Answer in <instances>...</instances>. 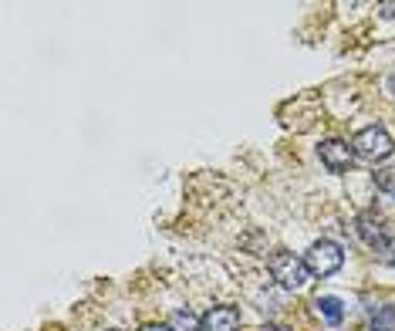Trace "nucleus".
I'll return each mask as SVG.
<instances>
[{"label": "nucleus", "instance_id": "obj_1", "mask_svg": "<svg viewBox=\"0 0 395 331\" xmlns=\"http://www.w3.org/2000/svg\"><path fill=\"white\" fill-rule=\"evenodd\" d=\"M270 274H274V281L281 284V288H287V291H301V288H307V281H311V271H307V264H304L301 257H294V253H274L270 257Z\"/></svg>", "mask_w": 395, "mask_h": 331}, {"label": "nucleus", "instance_id": "obj_2", "mask_svg": "<svg viewBox=\"0 0 395 331\" xmlns=\"http://www.w3.org/2000/svg\"><path fill=\"white\" fill-rule=\"evenodd\" d=\"M352 153L365 162H382L385 156H392V136L382 125H368L352 139Z\"/></svg>", "mask_w": 395, "mask_h": 331}, {"label": "nucleus", "instance_id": "obj_3", "mask_svg": "<svg viewBox=\"0 0 395 331\" xmlns=\"http://www.w3.org/2000/svg\"><path fill=\"white\" fill-rule=\"evenodd\" d=\"M304 264H307L311 277H328V274H335L345 264V251L335 240H318V244H311V251L304 253Z\"/></svg>", "mask_w": 395, "mask_h": 331}, {"label": "nucleus", "instance_id": "obj_4", "mask_svg": "<svg viewBox=\"0 0 395 331\" xmlns=\"http://www.w3.org/2000/svg\"><path fill=\"white\" fill-rule=\"evenodd\" d=\"M318 156L331 173H345V169L352 166V156H355V153H352L348 142H341V139H328V142H321L318 146Z\"/></svg>", "mask_w": 395, "mask_h": 331}, {"label": "nucleus", "instance_id": "obj_5", "mask_svg": "<svg viewBox=\"0 0 395 331\" xmlns=\"http://www.w3.org/2000/svg\"><path fill=\"white\" fill-rule=\"evenodd\" d=\"M237 328H240V311L230 308V304L209 308L207 318H203V331H237Z\"/></svg>", "mask_w": 395, "mask_h": 331}, {"label": "nucleus", "instance_id": "obj_6", "mask_svg": "<svg viewBox=\"0 0 395 331\" xmlns=\"http://www.w3.org/2000/svg\"><path fill=\"white\" fill-rule=\"evenodd\" d=\"M314 308L321 311V318H324L328 325H341V321H345V304H341L335 294H324V297H318V301H314Z\"/></svg>", "mask_w": 395, "mask_h": 331}, {"label": "nucleus", "instance_id": "obj_7", "mask_svg": "<svg viewBox=\"0 0 395 331\" xmlns=\"http://www.w3.org/2000/svg\"><path fill=\"white\" fill-rule=\"evenodd\" d=\"M372 325L375 331H392L395 328V304H382V308H372Z\"/></svg>", "mask_w": 395, "mask_h": 331}, {"label": "nucleus", "instance_id": "obj_8", "mask_svg": "<svg viewBox=\"0 0 395 331\" xmlns=\"http://www.w3.org/2000/svg\"><path fill=\"white\" fill-rule=\"evenodd\" d=\"M358 237H361L365 244H372V247L382 244V230H378V223L372 216H361V220H358Z\"/></svg>", "mask_w": 395, "mask_h": 331}, {"label": "nucleus", "instance_id": "obj_9", "mask_svg": "<svg viewBox=\"0 0 395 331\" xmlns=\"http://www.w3.org/2000/svg\"><path fill=\"white\" fill-rule=\"evenodd\" d=\"M169 325H172L176 331H200V328H203V321H200L196 314L189 311V308H186V311H176V314H172Z\"/></svg>", "mask_w": 395, "mask_h": 331}, {"label": "nucleus", "instance_id": "obj_10", "mask_svg": "<svg viewBox=\"0 0 395 331\" xmlns=\"http://www.w3.org/2000/svg\"><path fill=\"white\" fill-rule=\"evenodd\" d=\"M382 264H395V237H382V244L375 247Z\"/></svg>", "mask_w": 395, "mask_h": 331}, {"label": "nucleus", "instance_id": "obj_11", "mask_svg": "<svg viewBox=\"0 0 395 331\" xmlns=\"http://www.w3.org/2000/svg\"><path fill=\"white\" fill-rule=\"evenodd\" d=\"M378 186H382V190L395 186V176H392V173H382V176H378Z\"/></svg>", "mask_w": 395, "mask_h": 331}, {"label": "nucleus", "instance_id": "obj_12", "mask_svg": "<svg viewBox=\"0 0 395 331\" xmlns=\"http://www.w3.org/2000/svg\"><path fill=\"white\" fill-rule=\"evenodd\" d=\"M142 331H176V328H172V325H146Z\"/></svg>", "mask_w": 395, "mask_h": 331}, {"label": "nucleus", "instance_id": "obj_13", "mask_svg": "<svg viewBox=\"0 0 395 331\" xmlns=\"http://www.w3.org/2000/svg\"><path fill=\"white\" fill-rule=\"evenodd\" d=\"M382 14H385V17H395V3H382Z\"/></svg>", "mask_w": 395, "mask_h": 331}, {"label": "nucleus", "instance_id": "obj_14", "mask_svg": "<svg viewBox=\"0 0 395 331\" xmlns=\"http://www.w3.org/2000/svg\"><path fill=\"white\" fill-rule=\"evenodd\" d=\"M385 85H389V92L395 95V75H389V81H385Z\"/></svg>", "mask_w": 395, "mask_h": 331}, {"label": "nucleus", "instance_id": "obj_15", "mask_svg": "<svg viewBox=\"0 0 395 331\" xmlns=\"http://www.w3.org/2000/svg\"><path fill=\"white\" fill-rule=\"evenodd\" d=\"M270 331H287V328H270Z\"/></svg>", "mask_w": 395, "mask_h": 331}]
</instances>
